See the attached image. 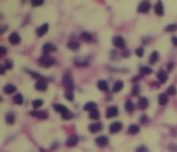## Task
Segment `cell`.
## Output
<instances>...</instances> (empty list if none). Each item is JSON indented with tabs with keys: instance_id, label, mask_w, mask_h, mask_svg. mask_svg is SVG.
I'll list each match as a JSON object with an SVG mask.
<instances>
[{
	"instance_id": "cell-1",
	"label": "cell",
	"mask_w": 177,
	"mask_h": 152,
	"mask_svg": "<svg viewBox=\"0 0 177 152\" xmlns=\"http://www.w3.org/2000/svg\"><path fill=\"white\" fill-rule=\"evenodd\" d=\"M62 84L65 87L66 91H73L74 88V83L72 76L70 73H66L64 74L62 78Z\"/></svg>"
},
{
	"instance_id": "cell-2",
	"label": "cell",
	"mask_w": 177,
	"mask_h": 152,
	"mask_svg": "<svg viewBox=\"0 0 177 152\" xmlns=\"http://www.w3.org/2000/svg\"><path fill=\"white\" fill-rule=\"evenodd\" d=\"M39 62H40L41 65L44 67L49 68L55 64L56 60L53 57L50 56L49 55L44 54V55L41 56L39 58Z\"/></svg>"
},
{
	"instance_id": "cell-3",
	"label": "cell",
	"mask_w": 177,
	"mask_h": 152,
	"mask_svg": "<svg viewBox=\"0 0 177 152\" xmlns=\"http://www.w3.org/2000/svg\"><path fill=\"white\" fill-rule=\"evenodd\" d=\"M47 83L46 79L45 77H43L41 79H38L35 84V88L37 91H44L47 90Z\"/></svg>"
},
{
	"instance_id": "cell-4",
	"label": "cell",
	"mask_w": 177,
	"mask_h": 152,
	"mask_svg": "<svg viewBox=\"0 0 177 152\" xmlns=\"http://www.w3.org/2000/svg\"><path fill=\"white\" fill-rule=\"evenodd\" d=\"M112 43L115 46L119 49H123L126 46V41L121 36H116L113 37Z\"/></svg>"
},
{
	"instance_id": "cell-5",
	"label": "cell",
	"mask_w": 177,
	"mask_h": 152,
	"mask_svg": "<svg viewBox=\"0 0 177 152\" xmlns=\"http://www.w3.org/2000/svg\"><path fill=\"white\" fill-rule=\"evenodd\" d=\"M118 109L116 106H110L107 108L106 112V117L107 119H111L116 117L118 115Z\"/></svg>"
},
{
	"instance_id": "cell-6",
	"label": "cell",
	"mask_w": 177,
	"mask_h": 152,
	"mask_svg": "<svg viewBox=\"0 0 177 152\" xmlns=\"http://www.w3.org/2000/svg\"><path fill=\"white\" fill-rule=\"evenodd\" d=\"M151 3L148 1L141 2L137 7V12L141 13H147L151 8Z\"/></svg>"
},
{
	"instance_id": "cell-7",
	"label": "cell",
	"mask_w": 177,
	"mask_h": 152,
	"mask_svg": "<svg viewBox=\"0 0 177 152\" xmlns=\"http://www.w3.org/2000/svg\"><path fill=\"white\" fill-rule=\"evenodd\" d=\"M31 116L37 117L40 119H46L48 118V114L47 112L44 110H33L29 112Z\"/></svg>"
},
{
	"instance_id": "cell-8",
	"label": "cell",
	"mask_w": 177,
	"mask_h": 152,
	"mask_svg": "<svg viewBox=\"0 0 177 152\" xmlns=\"http://www.w3.org/2000/svg\"><path fill=\"white\" fill-rule=\"evenodd\" d=\"M95 142L99 147L103 148L108 145L109 139L106 136H101L96 138Z\"/></svg>"
},
{
	"instance_id": "cell-9",
	"label": "cell",
	"mask_w": 177,
	"mask_h": 152,
	"mask_svg": "<svg viewBox=\"0 0 177 152\" xmlns=\"http://www.w3.org/2000/svg\"><path fill=\"white\" fill-rule=\"evenodd\" d=\"M122 128L123 125L121 122H114L110 126V132L111 133H116L119 132Z\"/></svg>"
},
{
	"instance_id": "cell-10",
	"label": "cell",
	"mask_w": 177,
	"mask_h": 152,
	"mask_svg": "<svg viewBox=\"0 0 177 152\" xmlns=\"http://www.w3.org/2000/svg\"><path fill=\"white\" fill-rule=\"evenodd\" d=\"M8 41L10 44L13 45H16L20 43L21 38L17 33L13 32L8 36Z\"/></svg>"
},
{
	"instance_id": "cell-11",
	"label": "cell",
	"mask_w": 177,
	"mask_h": 152,
	"mask_svg": "<svg viewBox=\"0 0 177 152\" xmlns=\"http://www.w3.org/2000/svg\"><path fill=\"white\" fill-rule=\"evenodd\" d=\"M49 28V24L48 23H45L42 25H41L40 27H39L36 29V34L39 37H42L43 36L46 34Z\"/></svg>"
},
{
	"instance_id": "cell-12",
	"label": "cell",
	"mask_w": 177,
	"mask_h": 152,
	"mask_svg": "<svg viewBox=\"0 0 177 152\" xmlns=\"http://www.w3.org/2000/svg\"><path fill=\"white\" fill-rule=\"evenodd\" d=\"M56 50L57 48L56 46L50 43H46L42 47V51L44 55H49L51 52L56 51Z\"/></svg>"
},
{
	"instance_id": "cell-13",
	"label": "cell",
	"mask_w": 177,
	"mask_h": 152,
	"mask_svg": "<svg viewBox=\"0 0 177 152\" xmlns=\"http://www.w3.org/2000/svg\"><path fill=\"white\" fill-rule=\"evenodd\" d=\"M137 106L139 107V108L142 110H144L146 109L149 106L148 99L144 96L140 97L137 101Z\"/></svg>"
},
{
	"instance_id": "cell-14",
	"label": "cell",
	"mask_w": 177,
	"mask_h": 152,
	"mask_svg": "<svg viewBox=\"0 0 177 152\" xmlns=\"http://www.w3.org/2000/svg\"><path fill=\"white\" fill-rule=\"evenodd\" d=\"M79 141L78 136L73 135H71L66 140V145L68 147H74L77 144Z\"/></svg>"
},
{
	"instance_id": "cell-15",
	"label": "cell",
	"mask_w": 177,
	"mask_h": 152,
	"mask_svg": "<svg viewBox=\"0 0 177 152\" xmlns=\"http://www.w3.org/2000/svg\"><path fill=\"white\" fill-rule=\"evenodd\" d=\"M102 127H103V125L101 123L97 122V123H93L90 124L89 126V131L92 133H95L100 132V131H101V130L102 129Z\"/></svg>"
},
{
	"instance_id": "cell-16",
	"label": "cell",
	"mask_w": 177,
	"mask_h": 152,
	"mask_svg": "<svg viewBox=\"0 0 177 152\" xmlns=\"http://www.w3.org/2000/svg\"><path fill=\"white\" fill-rule=\"evenodd\" d=\"M157 77L159 82L162 84H165L168 79V76L166 72L162 69L157 73Z\"/></svg>"
},
{
	"instance_id": "cell-17",
	"label": "cell",
	"mask_w": 177,
	"mask_h": 152,
	"mask_svg": "<svg viewBox=\"0 0 177 152\" xmlns=\"http://www.w3.org/2000/svg\"><path fill=\"white\" fill-rule=\"evenodd\" d=\"M155 13L159 16H162L164 15V7L161 1H158L154 7Z\"/></svg>"
},
{
	"instance_id": "cell-18",
	"label": "cell",
	"mask_w": 177,
	"mask_h": 152,
	"mask_svg": "<svg viewBox=\"0 0 177 152\" xmlns=\"http://www.w3.org/2000/svg\"><path fill=\"white\" fill-rule=\"evenodd\" d=\"M97 86L101 91H109V86L108 83L103 79H100L97 83Z\"/></svg>"
},
{
	"instance_id": "cell-19",
	"label": "cell",
	"mask_w": 177,
	"mask_h": 152,
	"mask_svg": "<svg viewBox=\"0 0 177 152\" xmlns=\"http://www.w3.org/2000/svg\"><path fill=\"white\" fill-rule=\"evenodd\" d=\"M53 108L56 112L61 113L62 115L66 114V112H67L69 111L68 109L66 106H65L64 105H62V104H54Z\"/></svg>"
},
{
	"instance_id": "cell-20",
	"label": "cell",
	"mask_w": 177,
	"mask_h": 152,
	"mask_svg": "<svg viewBox=\"0 0 177 152\" xmlns=\"http://www.w3.org/2000/svg\"><path fill=\"white\" fill-rule=\"evenodd\" d=\"M158 59H159V54L157 51H155L152 52L151 54L149 57V62L150 65H153L157 63Z\"/></svg>"
},
{
	"instance_id": "cell-21",
	"label": "cell",
	"mask_w": 177,
	"mask_h": 152,
	"mask_svg": "<svg viewBox=\"0 0 177 152\" xmlns=\"http://www.w3.org/2000/svg\"><path fill=\"white\" fill-rule=\"evenodd\" d=\"M17 90L16 86L11 84H7L3 88V91L6 94H11Z\"/></svg>"
},
{
	"instance_id": "cell-22",
	"label": "cell",
	"mask_w": 177,
	"mask_h": 152,
	"mask_svg": "<svg viewBox=\"0 0 177 152\" xmlns=\"http://www.w3.org/2000/svg\"><path fill=\"white\" fill-rule=\"evenodd\" d=\"M67 48L71 50L76 51L79 49L81 47V44L75 41H71L67 44Z\"/></svg>"
},
{
	"instance_id": "cell-23",
	"label": "cell",
	"mask_w": 177,
	"mask_h": 152,
	"mask_svg": "<svg viewBox=\"0 0 177 152\" xmlns=\"http://www.w3.org/2000/svg\"><path fill=\"white\" fill-rule=\"evenodd\" d=\"M79 38L85 42L89 43L92 40V36L91 34L87 32V31H83L82 32L79 36Z\"/></svg>"
},
{
	"instance_id": "cell-24",
	"label": "cell",
	"mask_w": 177,
	"mask_h": 152,
	"mask_svg": "<svg viewBox=\"0 0 177 152\" xmlns=\"http://www.w3.org/2000/svg\"><path fill=\"white\" fill-rule=\"evenodd\" d=\"M124 87V83L123 82L121 81V80L117 81L115 82V83L113 84L112 91L115 93H118L121 91V89Z\"/></svg>"
},
{
	"instance_id": "cell-25",
	"label": "cell",
	"mask_w": 177,
	"mask_h": 152,
	"mask_svg": "<svg viewBox=\"0 0 177 152\" xmlns=\"http://www.w3.org/2000/svg\"><path fill=\"white\" fill-rule=\"evenodd\" d=\"M124 109L128 112H132L135 110V105L131 100H128L124 104Z\"/></svg>"
},
{
	"instance_id": "cell-26",
	"label": "cell",
	"mask_w": 177,
	"mask_h": 152,
	"mask_svg": "<svg viewBox=\"0 0 177 152\" xmlns=\"http://www.w3.org/2000/svg\"><path fill=\"white\" fill-rule=\"evenodd\" d=\"M96 107H97V104L95 102L92 101H89L84 105L83 109L84 111L90 112L92 110L96 108Z\"/></svg>"
},
{
	"instance_id": "cell-27",
	"label": "cell",
	"mask_w": 177,
	"mask_h": 152,
	"mask_svg": "<svg viewBox=\"0 0 177 152\" xmlns=\"http://www.w3.org/2000/svg\"><path fill=\"white\" fill-rule=\"evenodd\" d=\"M15 115L12 112H8L6 115V121L8 125H12L15 122Z\"/></svg>"
},
{
	"instance_id": "cell-28",
	"label": "cell",
	"mask_w": 177,
	"mask_h": 152,
	"mask_svg": "<svg viewBox=\"0 0 177 152\" xmlns=\"http://www.w3.org/2000/svg\"><path fill=\"white\" fill-rule=\"evenodd\" d=\"M168 101V98L166 94L161 93L158 96V104L161 105H166Z\"/></svg>"
},
{
	"instance_id": "cell-29",
	"label": "cell",
	"mask_w": 177,
	"mask_h": 152,
	"mask_svg": "<svg viewBox=\"0 0 177 152\" xmlns=\"http://www.w3.org/2000/svg\"><path fill=\"white\" fill-rule=\"evenodd\" d=\"M100 112L99 110L95 108L89 112V116L92 120H98L100 118Z\"/></svg>"
},
{
	"instance_id": "cell-30",
	"label": "cell",
	"mask_w": 177,
	"mask_h": 152,
	"mask_svg": "<svg viewBox=\"0 0 177 152\" xmlns=\"http://www.w3.org/2000/svg\"><path fill=\"white\" fill-rule=\"evenodd\" d=\"M140 131V127L137 125H131L128 129V132L130 135H136Z\"/></svg>"
},
{
	"instance_id": "cell-31",
	"label": "cell",
	"mask_w": 177,
	"mask_h": 152,
	"mask_svg": "<svg viewBox=\"0 0 177 152\" xmlns=\"http://www.w3.org/2000/svg\"><path fill=\"white\" fill-rule=\"evenodd\" d=\"M25 71L26 72V73H28V74H29L31 77L34 79H41L42 78H43L44 77H42V75H41L38 72H36L35 71H32L29 69H26L25 70Z\"/></svg>"
},
{
	"instance_id": "cell-32",
	"label": "cell",
	"mask_w": 177,
	"mask_h": 152,
	"mask_svg": "<svg viewBox=\"0 0 177 152\" xmlns=\"http://www.w3.org/2000/svg\"><path fill=\"white\" fill-rule=\"evenodd\" d=\"M13 100L17 104L20 105L23 102V98L20 93H17L13 97Z\"/></svg>"
},
{
	"instance_id": "cell-33",
	"label": "cell",
	"mask_w": 177,
	"mask_h": 152,
	"mask_svg": "<svg viewBox=\"0 0 177 152\" xmlns=\"http://www.w3.org/2000/svg\"><path fill=\"white\" fill-rule=\"evenodd\" d=\"M64 96L67 100L69 101H73L74 99V95L73 91H66L65 92Z\"/></svg>"
},
{
	"instance_id": "cell-34",
	"label": "cell",
	"mask_w": 177,
	"mask_h": 152,
	"mask_svg": "<svg viewBox=\"0 0 177 152\" xmlns=\"http://www.w3.org/2000/svg\"><path fill=\"white\" fill-rule=\"evenodd\" d=\"M44 104V100L41 99H37L32 101V106L34 109H37L41 107Z\"/></svg>"
},
{
	"instance_id": "cell-35",
	"label": "cell",
	"mask_w": 177,
	"mask_h": 152,
	"mask_svg": "<svg viewBox=\"0 0 177 152\" xmlns=\"http://www.w3.org/2000/svg\"><path fill=\"white\" fill-rule=\"evenodd\" d=\"M140 74L142 75H150L153 72L152 69L149 67H142L140 69Z\"/></svg>"
},
{
	"instance_id": "cell-36",
	"label": "cell",
	"mask_w": 177,
	"mask_h": 152,
	"mask_svg": "<svg viewBox=\"0 0 177 152\" xmlns=\"http://www.w3.org/2000/svg\"><path fill=\"white\" fill-rule=\"evenodd\" d=\"M74 65L79 68H83V67H86L89 66V63L86 61H76L74 63Z\"/></svg>"
},
{
	"instance_id": "cell-37",
	"label": "cell",
	"mask_w": 177,
	"mask_h": 152,
	"mask_svg": "<svg viewBox=\"0 0 177 152\" xmlns=\"http://www.w3.org/2000/svg\"><path fill=\"white\" fill-rule=\"evenodd\" d=\"M13 61L10 59H8L5 61L4 66L7 70H11L13 67Z\"/></svg>"
},
{
	"instance_id": "cell-38",
	"label": "cell",
	"mask_w": 177,
	"mask_h": 152,
	"mask_svg": "<svg viewBox=\"0 0 177 152\" xmlns=\"http://www.w3.org/2000/svg\"><path fill=\"white\" fill-rule=\"evenodd\" d=\"M177 30V24H172L167 25L165 28V31L167 32H173Z\"/></svg>"
},
{
	"instance_id": "cell-39",
	"label": "cell",
	"mask_w": 177,
	"mask_h": 152,
	"mask_svg": "<svg viewBox=\"0 0 177 152\" xmlns=\"http://www.w3.org/2000/svg\"><path fill=\"white\" fill-rule=\"evenodd\" d=\"M167 93L171 96H175L177 93V88L174 86H171L167 89Z\"/></svg>"
},
{
	"instance_id": "cell-40",
	"label": "cell",
	"mask_w": 177,
	"mask_h": 152,
	"mask_svg": "<svg viewBox=\"0 0 177 152\" xmlns=\"http://www.w3.org/2000/svg\"><path fill=\"white\" fill-rule=\"evenodd\" d=\"M140 91V86L137 84L133 86L132 90V94L133 96H136L139 94V93Z\"/></svg>"
},
{
	"instance_id": "cell-41",
	"label": "cell",
	"mask_w": 177,
	"mask_h": 152,
	"mask_svg": "<svg viewBox=\"0 0 177 152\" xmlns=\"http://www.w3.org/2000/svg\"><path fill=\"white\" fill-rule=\"evenodd\" d=\"M62 117L65 120H69L73 117V114L72 112H70L69 110L66 114L62 115Z\"/></svg>"
},
{
	"instance_id": "cell-42",
	"label": "cell",
	"mask_w": 177,
	"mask_h": 152,
	"mask_svg": "<svg viewBox=\"0 0 177 152\" xmlns=\"http://www.w3.org/2000/svg\"><path fill=\"white\" fill-rule=\"evenodd\" d=\"M150 121L149 118L146 115H143L140 117L139 121L142 125H146Z\"/></svg>"
},
{
	"instance_id": "cell-43",
	"label": "cell",
	"mask_w": 177,
	"mask_h": 152,
	"mask_svg": "<svg viewBox=\"0 0 177 152\" xmlns=\"http://www.w3.org/2000/svg\"><path fill=\"white\" fill-rule=\"evenodd\" d=\"M44 3L43 0H33L31 1V5L34 7H38L42 6Z\"/></svg>"
},
{
	"instance_id": "cell-44",
	"label": "cell",
	"mask_w": 177,
	"mask_h": 152,
	"mask_svg": "<svg viewBox=\"0 0 177 152\" xmlns=\"http://www.w3.org/2000/svg\"><path fill=\"white\" fill-rule=\"evenodd\" d=\"M168 149L170 152H177V144L170 143L168 146Z\"/></svg>"
},
{
	"instance_id": "cell-45",
	"label": "cell",
	"mask_w": 177,
	"mask_h": 152,
	"mask_svg": "<svg viewBox=\"0 0 177 152\" xmlns=\"http://www.w3.org/2000/svg\"><path fill=\"white\" fill-rule=\"evenodd\" d=\"M135 54L137 55V56L139 57H142L144 56V49L143 47H140L139 48L137 49V50L135 51Z\"/></svg>"
},
{
	"instance_id": "cell-46",
	"label": "cell",
	"mask_w": 177,
	"mask_h": 152,
	"mask_svg": "<svg viewBox=\"0 0 177 152\" xmlns=\"http://www.w3.org/2000/svg\"><path fill=\"white\" fill-rule=\"evenodd\" d=\"M135 152H149V150L145 146L141 145L137 147Z\"/></svg>"
},
{
	"instance_id": "cell-47",
	"label": "cell",
	"mask_w": 177,
	"mask_h": 152,
	"mask_svg": "<svg viewBox=\"0 0 177 152\" xmlns=\"http://www.w3.org/2000/svg\"><path fill=\"white\" fill-rule=\"evenodd\" d=\"M130 55H131V52L127 49L121 52V56L124 58H128Z\"/></svg>"
},
{
	"instance_id": "cell-48",
	"label": "cell",
	"mask_w": 177,
	"mask_h": 152,
	"mask_svg": "<svg viewBox=\"0 0 177 152\" xmlns=\"http://www.w3.org/2000/svg\"><path fill=\"white\" fill-rule=\"evenodd\" d=\"M142 77H143V75H142V74H140V75H138V76H135V77H133V78H132L131 81H132V82H133L139 81H140V79H142Z\"/></svg>"
},
{
	"instance_id": "cell-49",
	"label": "cell",
	"mask_w": 177,
	"mask_h": 152,
	"mask_svg": "<svg viewBox=\"0 0 177 152\" xmlns=\"http://www.w3.org/2000/svg\"><path fill=\"white\" fill-rule=\"evenodd\" d=\"M8 29V25H2L1 26V34H3Z\"/></svg>"
},
{
	"instance_id": "cell-50",
	"label": "cell",
	"mask_w": 177,
	"mask_h": 152,
	"mask_svg": "<svg viewBox=\"0 0 177 152\" xmlns=\"http://www.w3.org/2000/svg\"><path fill=\"white\" fill-rule=\"evenodd\" d=\"M174 67V63L173 62H169L167 64V69L168 72H171L173 70Z\"/></svg>"
},
{
	"instance_id": "cell-51",
	"label": "cell",
	"mask_w": 177,
	"mask_h": 152,
	"mask_svg": "<svg viewBox=\"0 0 177 152\" xmlns=\"http://www.w3.org/2000/svg\"><path fill=\"white\" fill-rule=\"evenodd\" d=\"M0 52L1 54H5L7 52V48L5 46H1L0 47Z\"/></svg>"
},
{
	"instance_id": "cell-52",
	"label": "cell",
	"mask_w": 177,
	"mask_h": 152,
	"mask_svg": "<svg viewBox=\"0 0 177 152\" xmlns=\"http://www.w3.org/2000/svg\"><path fill=\"white\" fill-rule=\"evenodd\" d=\"M6 70V69L5 66L2 65H0V73L1 75H3L5 73Z\"/></svg>"
},
{
	"instance_id": "cell-53",
	"label": "cell",
	"mask_w": 177,
	"mask_h": 152,
	"mask_svg": "<svg viewBox=\"0 0 177 152\" xmlns=\"http://www.w3.org/2000/svg\"><path fill=\"white\" fill-rule=\"evenodd\" d=\"M171 40H172V43H173V44H174V45L177 46V36H172Z\"/></svg>"
},
{
	"instance_id": "cell-54",
	"label": "cell",
	"mask_w": 177,
	"mask_h": 152,
	"mask_svg": "<svg viewBox=\"0 0 177 152\" xmlns=\"http://www.w3.org/2000/svg\"><path fill=\"white\" fill-rule=\"evenodd\" d=\"M58 145L57 143H54L52 145V148L53 149H56L57 148H58Z\"/></svg>"
},
{
	"instance_id": "cell-55",
	"label": "cell",
	"mask_w": 177,
	"mask_h": 152,
	"mask_svg": "<svg viewBox=\"0 0 177 152\" xmlns=\"http://www.w3.org/2000/svg\"><path fill=\"white\" fill-rule=\"evenodd\" d=\"M41 152H46L45 151H44V150H43V149H41Z\"/></svg>"
}]
</instances>
